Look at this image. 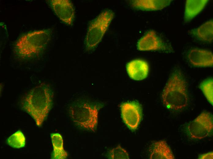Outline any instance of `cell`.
Segmentation results:
<instances>
[{
  "instance_id": "cell-2",
  "label": "cell",
  "mask_w": 213,
  "mask_h": 159,
  "mask_svg": "<svg viewBox=\"0 0 213 159\" xmlns=\"http://www.w3.org/2000/svg\"><path fill=\"white\" fill-rule=\"evenodd\" d=\"M164 105L168 108L179 110L188 104L187 83L182 73L176 70L169 77L162 94Z\"/></svg>"
},
{
  "instance_id": "cell-9",
  "label": "cell",
  "mask_w": 213,
  "mask_h": 159,
  "mask_svg": "<svg viewBox=\"0 0 213 159\" xmlns=\"http://www.w3.org/2000/svg\"><path fill=\"white\" fill-rule=\"evenodd\" d=\"M188 58L190 63L196 67H207L213 66V54L209 50L192 49L189 52Z\"/></svg>"
},
{
  "instance_id": "cell-19",
  "label": "cell",
  "mask_w": 213,
  "mask_h": 159,
  "mask_svg": "<svg viewBox=\"0 0 213 159\" xmlns=\"http://www.w3.org/2000/svg\"><path fill=\"white\" fill-rule=\"evenodd\" d=\"M213 152H209L207 153L202 154L199 157V159H213Z\"/></svg>"
},
{
  "instance_id": "cell-13",
  "label": "cell",
  "mask_w": 213,
  "mask_h": 159,
  "mask_svg": "<svg viewBox=\"0 0 213 159\" xmlns=\"http://www.w3.org/2000/svg\"><path fill=\"white\" fill-rule=\"evenodd\" d=\"M190 33L198 40L211 43L213 39V20H210L197 28L190 31Z\"/></svg>"
},
{
  "instance_id": "cell-5",
  "label": "cell",
  "mask_w": 213,
  "mask_h": 159,
  "mask_svg": "<svg viewBox=\"0 0 213 159\" xmlns=\"http://www.w3.org/2000/svg\"><path fill=\"white\" fill-rule=\"evenodd\" d=\"M213 128L212 115L209 112H204L189 124L187 129L191 138L201 139L207 136Z\"/></svg>"
},
{
  "instance_id": "cell-15",
  "label": "cell",
  "mask_w": 213,
  "mask_h": 159,
  "mask_svg": "<svg viewBox=\"0 0 213 159\" xmlns=\"http://www.w3.org/2000/svg\"><path fill=\"white\" fill-rule=\"evenodd\" d=\"M52 142L53 147V159H65L68 154L63 147V142L62 135L58 133H52L51 135Z\"/></svg>"
},
{
  "instance_id": "cell-17",
  "label": "cell",
  "mask_w": 213,
  "mask_h": 159,
  "mask_svg": "<svg viewBox=\"0 0 213 159\" xmlns=\"http://www.w3.org/2000/svg\"><path fill=\"white\" fill-rule=\"evenodd\" d=\"M213 79L209 78L202 82L200 87L208 101L213 105Z\"/></svg>"
},
{
  "instance_id": "cell-4",
  "label": "cell",
  "mask_w": 213,
  "mask_h": 159,
  "mask_svg": "<svg viewBox=\"0 0 213 159\" xmlns=\"http://www.w3.org/2000/svg\"><path fill=\"white\" fill-rule=\"evenodd\" d=\"M98 113L96 106L84 103L73 106L71 109L70 115L78 125L94 131L98 124Z\"/></svg>"
},
{
  "instance_id": "cell-11",
  "label": "cell",
  "mask_w": 213,
  "mask_h": 159,
  "mask_svg": "<svg viewBox=\"0 0 213 159\" xmlns=\"http://www.w3.org/2000/svg\"><path fill=\"white\" fill-rule=\"evenodd\" d=\"M172 0H136L131 2L133 8L144 11H155L162 9L169 6Z\"/></svg>"
},
{
  "instance_id": "cell-1",
  "label": "cell",
  "mask_w": 213,
  "mask_h": 159,
  "mask_svg": "<svg viewBox=\"0 0 213 159\" xmlns=\"http://www.w3.org/2000/svg\"><path fill=\"white\" fill-rule=\"evenodd\" d=\"M52 101L50 89L46 84L36 87L27 94L22 101L24 109L41 127L50 110Z\"/></svg>"
},
{
  "instance_id": "cell-14",
  "label": "cell",
  "mask_w": 213,
  "mask_h": 159,
  "mask_svg": "<svg viewBox=\"0 0 213 159\" xmlns=\"http://www.w3.org/2000/svg\"><path fill=\"white\" fill-rule=\"evenodd\" d=\"M150 159H174V157L166 142L160 140L154 143Z\"/></svg>"
},
{
  "instance_id": "cell-18",
  "label": "cell",
  "mask_w": 213,
  "mask_h": 159,
  "mask_svg": "<svg viewBox=\"0 0 213 159\" xmlns=\"http://www.w3.org/2000/svg\"><path fill=\"white\" fill-rule=\"evenodd\" d=\"M109 156V158L111 159H129L128 152L119 145L110 151Z\"/></svg>"
},
{
  "instance_id": "cell-12",
  "label": "cell",
  "mask_w": 213,
  "mask_h": 159,
  "mask_svg": "<svg viewBox=\"0 0 213 159\" xmlns=\"http://www.w3.org/2000/svg\"><path fill=\"white\" fill-rule=\"evenodd\" d=\"M209 0H187L185 4L184 20L188 22L198 15L204 9Z\"/></svg>"
},
{
  "instance_id": "cell-6",
  "label": "cell",
  "mask_w": 213,
  "mask_h": 159,
  "mask_svg": "<svg viewBox=\"0 0 213 159\" xmlns=\"http://www.w3.org/2000/svg\"><path fill=\"white\" fill-rule=\"evenodd\" d=\"M121 112L124 121L132 130L138 127L142 116V110L139 104L135 102H128L121 105Z\"/></svg>"
},
{
  "instance_id": "cell-8",
  "label": "cell",
  "mask_w": 213,
  "mask_h": 159,
  "mask_svg": "<svg viewBox=\"0 0 213 159\" xmlns=\"http://www.w3.org/2000/svg\"><path fill=\"white\" fill-rule=\"evenodd\" d=\"M137 48L140 51L166 50L168 49L166 45L153 30L148 31L137 43Z\"/></svg>"
},
{
  "instance_id": "cell-16",
  "label": "cell",
  "mask_w": 213,
  "mask_h": 159,
  "mask_svg": "<svg viewBox=\"0 0 213 159\" xmlns=\"http://www.w3.org/2000/svg\"><path fill=\"white\" fill-rule=\"evenodd\" d=\"M7 143L13 148H21L25 146V138L23 133L20 131H18L9 137Z\"/></svg>"
},
{
  "instance_id": "cell-10",
  "label": "cell",
  "mask_w": 213,
  "mask_h": 159,
  "mask_svg": "<svg viewBox=\"0 0 213 159\" xmlns=\"http://www.w3.org/2000/svg\"><path fill=\"white\" fill-rule=\"evenodd\" d=\"M127 73L132 79L140 80L145 79L149 72V66L146 61L140 59L132 61L126 67Z\"/></svg>"
},
{
  "instance_id": "cell-3",
  "label": "cell",
  "mask_w": 213,
  "mask_h": 159,
  "mask_svg": "<svg viewBox=\"0 0 213 159\" xmlns=\"http://www.w3.org/2000/svg\"><path fill=\"white\" fill-rule=\"evenodd\" d=\"M114 16L112 11H104L91 24L84 41L86 51L92 50L101 41Z\"/></svg>"
},
{
  "instance_id": "cell-7",
  "label": "cell",
  "mask_w": 213,
  "mask_h": 159,
  "mask_svg": "<svg viewBox=\"0 0 213 159\" xmlns=\"http://www.w3.org/2000/svg\"><path fill=\"white\" fill-rule=\"evenodd\" d=\"M51 6L56 14L62 21L68 25L73 23L74 10L72 3L68 0H52Z\"/></svg>"
}]
</instances>
